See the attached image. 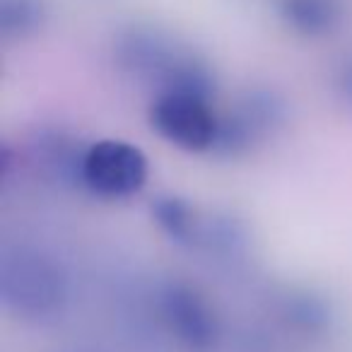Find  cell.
<instances>
[{
    "mask_svg": "<svg viewBox=\"0 0 352 352\" xmlns=\"http://www.w3.org/2000/svg\"><path fill=\"white\" fill-rule=\"evenodd\" d=\"M157 307L164 328L184 347L191 352H208L217 345L222 336L220 316L196 285L182 280L166 283L160 292Z\"/></svg>",
    "mask_w": 352,
    "mask_h": 352,
    "instance_id": "obj_4",
    "label": "cell"
},
{
    "mask_svg": "<svg viewBox=\"0 0 352 352\" xmlns=\"http://www.w3.org/2000/svg\"><path fill=\"white\" fill-rule=\"evenodd\" d=\"M150 123L157 135L186 152H208L217 147L220 116L206 94L169 89L152 102Z\"/></svg>",
    "mask_w": 352,
    "mask_h": 352,
    "instance_id": "obj_3",
    "label": "cell"
},
{
    "mask_svg": "<svg viewBox=\"0 0 352 352\" xmlns=\"http://www.w3.org/2000/svg\"><path fill=\"white\" fill-rule=\"evenodd\" d=\"M283 126V109L273 99H249L236 107L230 116H220L217 147L222 155L241 157L263 147L278 135Z\"/></svg>",
    "mask_w": 352,
    "mask_h": 352,
    "instance_id": "obj_5",
    "label": "cell"
},
{
    "mask_svg": "<svg viewBox=\"0 0 352 352\" xmlns=\"http://www.w3.org/2000/svg\"><path fill=\"white\" fill-rule=\"evenodd\" d=\"M152 215H155L157 225H160L171 239L182 241V244L198 246L206 215H201L191 203L182 201V198H176V196L157 198V203L152 206Z\"/></svg>",
    "mask_w": 352,
    "mask_h": 352,
    "instance_id": "obj_6",
    "label": "cell"
},
{
    "mask_svg": "<svg viewBox=\"0 0 352 352\" xmlns=\"http://www.w3.org/2000/svg\"><path fill=\"white\" fill-rule=\"evenodd\" d=\"M0 292L8 309L25 318L44 321L60 314L68 302V275L46 251L17 246L3 258Z\"/></svg>",
    "mask_w": 352,
    "mask_h": 352,
    "instance_id": "obj_1",
    "label": "cell"
},
{
    "mask_svg": "<svg viewBox=\"0 0 352 352\" xmlns=\"http://www.w3.org/2000/svg\"><path fill=\"white\" fill-rule=\"evenodd\" d=\"M147 157L128 140L107 138L85 147L80 160V182L89 193L107 201H123L147 184Z\"/></svg>",
    "mask_w": 352,
    "mask_h": 352,
    "instance_id": "obj_2",
    "label": "cell"
}]
</instances>
